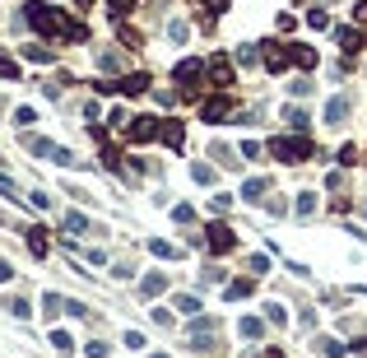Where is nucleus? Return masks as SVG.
Segmentation results:
<instances>
[{"mask_svg":"<svg viewBox=\"0 0 367 358\" xmlns=\"http://www.w3.org/2000/svg\"><path fill=\"white\" fill-rule=\"evenodd\" d=\"M349 349H353V354H367V335H363V340H353Z\"/></svg>","mask_w":367,"mask_h":358,"instance_id":"45","label":"nucleus"},{"mask_svg":"<svg viewBox=\"0 0 367 358\" xmlns=\"http://www.w3.org/2000/svg\"><path fill=\"white\" fill-rule=\"evenodd\" d=\"M246 335V340H260V335H265V326H260V316H242V326H237Z\"/></svg>","mask_w":367,"mask_h":358,"instance_id":"21","label":"nucleus"},{"mask_svg":"<svg viewBox=\"0 0 367 358\" xmlns=\"http://www.w3.org/2000/svg\"><path fill=\"white\" fill-rule=\"evenodd\" d=\"M46 247H51V242H46V228H42V223H37V228H28V251L37 256V261L46 256Z\"/></svg>","mask_w":367,"mask_h":358,"instance_id":"14","label":"nucleus"},{"mask_svg":"<svg viewBox=\"0 0 367 358\" xmlns=\"http://www.w3.org/2000/svg\"><path fill=\"white\" fill-rule=\"evenodd\" d=\"M205 233H210V237H205V242H210V251H232V247H237V233H232L228 223H210Z\"/></svg>","mask_w":367,"mask_h":358,"instance_id":"8","label":"nucleus"},{"mask_svg":"<svg viewBox=\"0 0 367 358\" xmlns=\"http://www.w3.org/2000/svg\"><path fill=\"white\" fill-rule=\"evenodd\" d=\"M158 126H163V117H130V140L135 144H144V140H158Z\"/></svg>","mask_w":367,"mask_h":358,"instance_id":"6","label":"nucleus"},{"mask_svg":"<svg viewBox=\"0 0 367 358\" xmlns=\"http://www.w3.org/2000/svg\"><path fill=\"white\" fill-rule=\"evenodd\" d=\"M0 191H5V196H15V182H10V177H0Z\"/></svg>","mask_w":367,"mask_h":358,"instance_id":"46","label":"nucleus"},{"mask_svg":"<svg viewBox=\"0 0 367 358\" xmlns=\"http://www.w3.org/2000/svg\"><path fill=\"white\" fill-rule=\"evenodd\" d=\"M172 75H177V84H182V94H186V98H196L205 65H200V61H177V70H172Z\"/></svg>","mask_w":367,"mask_h":358,"instance_id":"3","label":"nucleus"},{"mask_svg":"<svg viewBox=\"0 0 367 358\" xmlns=\"http://www.w3.org/2000/svg\"><path fill=\"white\" fill-rule=\"evenodd\" d=\"M42 312H46V316H56V312H65V298L46 293V298H42Z\"/></svg>","mask_w":367,"mask_h":358,"instance_id":"28","label":"nucleus"},{"mask_svg":"<svg viewBox=\"0 0 367 358\" xmlns=\"http://www.w3.org/2000/svg\"><path fill=\"white\" fill-rule=\"evenodd\" d=\"M246 293H251V280H237V284H228V293H223V298L237 302V298H246Z\"/></svg>","mask_w":367,"mask_h":358,"instance_id":"26","label":"nucleus"},{"mask_svg":"<svg viewBox=\"0 0 367 358\" xmlns=\"http://www.w3.org/2000/svg\"><path fill=\"white\" fill-rule=\"evenodd\" d=\"M28 149H33L37 158H51V163H75V154H70V149H61V144L42 140V135H28Z\"/></svg>","mask_w":367,"mask_h":358,"instance_id":"5","label":"nucleus"},{"mask_svg":"<svg viewBox=\"0 0 367 358\" xmlns=\"http://www.w3.org/2000/svg\"><path fill=\"white\" fill-rule=\"evenodd\" d=\"M316 349H321L325 358H344V354H349V349H344L339 340H316Z\"/></svg>","mask_w":367,"mask_h":358,"instance_id":"23","label":"nucleus"},{"mask_svg":"<svg viewBox=\"0 0 367 358\" xmlns=\"http://www.w3.org/2000/svg\"><path fill=\"white\" fill-rule=\"evenodd\" d=\"M158 140L168 144V149H182V144H186V121H172V117H163V126H158Z\"/></svg>","mask_w":367,"mask_h":358,"instance_id":"10","label":"nucleus"},{"mask_svg":"<svg viewBox=\"0 0 367 358\" xmlns=\"http://www.w3.org/2000/svg\"><path fill=\"white\" fill-rule=\"evenodd\" d=\"M214 158H219V163H223V168H242V158L232 154L228 144H223V149H214Z\"/></svg>","mask_w":367,"mask_h":358,"instance_id":"27","label":"nucleus"},{"mask_svg":"<svg viewBox=\"0 0 367 358\" xmlns=\"http://www.w3.org/2000/svg\"><path fill=\"white\" fill-rule=\"evenodd\" d=\"M168 37H172V42H186V37H191L186 19H172V24H168Z\"/></svg>","mask_w":367,"mask_h":358,"instance_id":"25","label":"nucleus"},{"mask_svg":"<svg viewBox=\"0 0 367 358\" xmlns=\"http://www.w3.org/2000/svg\"><path fill=\"white\" fill-rule=\"evenodd\" d=\"M270 321H275V326H284V321H289V312L279 307V302H270Z\"/></svg>","mask_w":367,"mask_h":358,"instance_id":"40","label":"nucleus"},{"mask_svg":"<svg viewBox=\"0 0 367 358\" xmlns=\"http://www.w3.org/2000/svg\"><path fill=\"white\" fill-rule=\"evenodd\" d=\"M10 280H15V265H10V261H0V284H10Z\"/></svg>","mask_w":367,"mask_h":358,"instance_id":"43","label":"nucleus"},{"mask_svg":"<svg viewBox=\"0 0 367 358\" xmlns=\"http://www.w3.org/2000/svg\"><path fill=\"white\" fill-rule=\"evenodd\" d=\"M172 219H177V223H196V210H191V205H177Z\"/></svg>","mask_w":367,"mask_h":358,"instance_id":"33","label":"nucleus"},{"mask_svg":"<svg viewBox=\"0 0 367 358\" xmlns=\"http://www.w3.org/2000/svg\"><path fill=\"white\" fill-rule=\"evenodd\" d=\"M307 24H311V28H330V15H325V10H311Z\"/></svg>","mask_w":367,"mask_h":358,"instance_id":"31","label":"nucleus"},{"mask_svg":"<svg viewBox=\"0 0 367 358\" xmlns=\"http://www.w3.org/2000/svg\"><path fill=\"white\" fill-rule=\"evenodd\" d=\"M5 307L15 312V316H28V312H33V307H28V302H24V298H10V302H5Z\"/></svg>","mask_w":367,"mask_h":358,"instance_id":"36","label":"nucleus"},{"mask_svg":"<svg viewBox=\"0 0 367 358\" xmlns=\"http://www.w3.org/2000/svg\"><path fill=\"white\" fill-rule=\"evenodd\" d=\"M24 19H28L37 33H46V37H79V42L89 37V33L79 28V24H70L61 10H51L46 0H28V5H24Z\"/></svg>","mask_w":367,"mask_h":358,"instance_id":"1","label":"nucleus"},{"mask_svg":"<svg viewBox=\"0 0 367 358\" xmlns=\"http://www.w3.org/2000/svg\"><path fill=\"white\" fill-rule=\"evenodd\" d=\"M130 10H135V0H108V15L112 19H126Z\"/></svg>","mask_w":367,"mask_h":358,"instance_id":"24","label":"nucleus"},{"mask_svg":"<svg viewBox=\"0 0 367 358\" xmlns=\"http://www.w3.org/2000/svg\"><path fill=\"white\" fill-rule=\"evenodd\" d=\"M163 289H168V280H163V275H149V280L139 284V293H144V298H158Z\"/></svg>","mask_w":367,"mask_h":358,"instance_id":"20","label":"nucleus"},{"mask_svg":"<svg viewBox=\"0 0 367 358\" xmlns=\"http://www.w3.org/2000/svg\"><path fill=\"white\" fill-rule=\"evenodd\" d=\"M24 56H28V61H37V65H46V61H51V51H46V47H37V42H33V47H24Z\"/></svg>","mask_w":367,"mask_h":358,"instance_id":"29","label":"nucleus"},{"mask_svg":"<svg viewBox=\"0 0 367 358\" xmlns=\"http://www.w3.org/2000/svg\"><path fill=\"white\" fill-rule=\"evenodd\" d=\"M339 163H344V168H349V163H358V149H353V144H344V149H339Z\"/></svg>","mask_w":367,"mask_h":358,"instance_id":"38","label":"nucleus"},{"mask_svg":"<svg viewBox=\"0 0 367 358\" xmlns=\"http://www.w3.org/2000/svg\"><path fill=\"white\" fill-rule=\"evenodd\" d=\"M228 112H232V98L228 94H214V98H205V103H200V117H205V121H223Z\"/></svg>","mask_w":367,"mask_h":358,"instance_id":"9","label":"nucleus"},{"mask_svg":"<svg viewBox=\"0 0 367 358\" xmlns=\"http://www.w3.org/2000/svg\"><path fill=\"white\" fill-rule=\"evenodd\" d=\"M335 42L344 47V56H358V51H363V33L358 28H335Z\"/></svg>","mask_w":367,"mask_h":358,"instance_id":"11","label":"nucleus"},{"mask_svg":"<svg viewBox=\"0 0 367 358\" xmlns=\"http://www.w3.org/2000/svg\"><path fill=\"white\" fill-rule=\"evenodd\" d=\"M270 154H275L279 163H307V158H311V140H307V135H298V140H293V135H275V140H270Z\"/></svg>","mask_w":367,"mask_h":358,"instance_id":"2","label":"nucleus"},{"mask_svg":"<svg viewBox=\"0 0 367 358\" xmlns=\"http://www.w3.org/2000/svg\"><path fill=\"white\" fill-rule=\"evenodd\" d=\"M191 177H196V182H214V168H210V163H196Z\"/></svg>","mask_w":367,"mask_h":358,"instance_id":"32","label":"nucleus"},{"mask_svg":"<svg viewBox=\"0 0 367 358\" xmlns=\"http://www.w3.org/2000/svg\"><path fill=\"white\" fill-rule=\"evenodd\" d=\"M149 84H153L149 75H126L121 84H117V94H126V98H135V94H149Z\"/></svg>","mask_w":367,"mask_h":358,"instance_id":"12","label":"nucleus"},{"mask_svg":"<svg viewBox=\"0 0 367 358\" xmlns=\"http://www.w3.org/2000/svg\"><path fill=\"white\" fill-rule=\"evenodd\" d=\"M51 344H56V349H61V354H70V349H75V340H70V335H65V330H51Z\"/></svg>","mask_w":367,"mask_h":358,"instance_id":"30","label":"nucleus"},{"mask_svg":"<svg viewBox=\"0 0 367 358\" xmlns=\"http://www.w3.org/2000/svg\"><path fill=\"white\" fill-rule=\"evenodd\" d=\"M172 307L182 312V316H200V307H205V302H200L196 293H177V298H172Z\"/></svg>","mask_w":367,"mask_h":358,"instance_id":"13","label":"nucleus"},{"mask_svg":"<svg viewBox=\"0 0 367 358\" xmlns=\"http://www.w3.org/2000/svg\"><path fill=\"white\" fill-rule=\"evenodd\" d=\"M205 75H210V84L228 89V84H232V61L223 56V51H219V56H210V61H205Z\"/></svg>","mask_w":367,"mask_h":358,"instance_id":"7","label":"nucleus"},{"mask_svg":"<svg viewBox=\"0 0 367 358\" xmlns=\"http://www.w3.org/2000/svg\"><path fill=\"white\" fill-rule=\"evenodd\" d=\"M75 5H93V0H75Z\"/></svg>","mask_w":367,"mask_h":358,"instance_id":"47","label":"nucleus"},{"mask_svg":"<svg viewBox=\"0 0 367 358\" xmlns=\"http://www.w3.org/2000/svg\"><path fill=\"white\" fill-rule=\"evenodd\" d=\"M103 168L117 172V168H121V154H117V149H103Z\"/></svg>","mask_w":367,"mask_h":358,"instance_id":"34","label":"nucleus"},{"mask_svg":"<svg viewBox=\"0 0 367 358\" xmlns=\"http://www.w3.org/2000/svg\"><path fill=\"white\" fill-rule=\"evenodd\" d=\"M149 251H153V256H163V261H177V256H182V251L172 247V242H163V237H153V242H149Z\"/></svg>","mask_w":367,"mask_h":358,"instance_id":"19","label":"nucleus"},{"mask_svg":"<svg viewBox=\"0 0 367 358\" xmlns=\"http://www.w3.org/2000/svg\"><path fill=\"white\" fill-rule=\"evenodd\" d=\"M353 19H358V24H367V0H358V5H353Z\"/></svg>","mask_w":367,"mask_h":358,"instance_id":"44","label":"nucleus"},{"mask_svg":"<svg viewBox=\"0 0 367 358\" xmlns=\"http://www.w3.org/2000/svg\"><path fill=\"white\" fill-rule=\"evenodd\" d=\"M65 233H70V237L89 233V219H84V214H75V210H70V214H65Z\"/></svg>","mask_w":367,"mask_h":358,"instance_id":"18","label":"nucleus"},{"mask_svg":"<svg viewBox=\"0 0 367 358\" xmlns=\"http://www.w3.org/2000/svg\"><path fill=\"white\" fill-rule=\"evenodd\" d=\"M316 210V196H298V214H311Z\"/></svg>","mask_w":367,"mask_h":358,"instance_id":"39","label":"nucleus"},{"mask_svg":"<svg viewBox=\"0 0 367 358\" xmlns=\"http://www.w3.org/2000/svg\"><path fill=\"white\" fill-rule=\"evenodd\" d=\"M265 191H270V187H265L260 177H251V182H246V187H242V196H246V201H251V205H260V201H265Z\"/></svg>","mask_w":367,"mask_h":358,"instance_id":"17","label":"nucleus"},{"mask_svg":"<svg viewBox=\"0 0 367 358\" xmlns=\"http://www.w3.org/2000/svg\"><path fill=\"white\" fill-rule=\"evenodd\" d=\"M84 354H89V358H108V344L93 340V344H84Z\"/></svg>","mask_w":367,"mask_h":358,"instance_id":"41","label":"nucleus"},{"mask_svg":"<svg viewBox=\"0 0 367 358\" xmlns=\"http://www.w3.org/2000/svg\"><path fill=\"white\" fill-rule=\"evenodd\" d=\"M0 75H5V79H19V65L10 61V56H0Z\"/></svg>","mask_w":367,"mask_h":358,"instance_id":"35","label":"nucleus"},{"mask_svg":"<svg viewBox=\"0 0 367 358\" xmlns=\"http://www.w3.org/2000/svg\"><path fill=\"white\" fill-rule=\"evenodd\" d=\"M15 121H19V126H33V121H37V112H33V108H19Z\"/></svg>","mask_w":367,"mask_h":358,"instance_id":"37","label":"nucleus"},{"mask_svg":"<svg viewBox=\"0 0 367 358\" xmlns=\"http://www.w3.org/2000/svg\"><path fill=\"white\" fill-rule=\"evenodd\" d=\"M284 121H289L298 135H307V112L302 108H289V112H284Z\"/></svg>","mask_w":367,"mask_h":358,"instance_id":"22","label":"nucleus"},{"mask_svg":"<svg viewBox=\"0 0 367 358\" xmlns=\"http://www.w3.org/2000/svg\"><path fill=\"white\" fill-rule=\"evenodd\" d=\"M293 61L302 65V70H311V65H316V47H307V42H298V47H293Z\"/></svg>","mask_w":367,"mask_h":358,"instance_id":"16","label":"nucleus"},{"mask_svg":"<svg viewBox=\"0 0 367 358\" xmlns=\"http://www.w3.org/2000/svg\"><path fill=\"white\" fill-rule=\"evenodd\" d=\"M293 65V47H284V42H265V70L270 75H284Z\"/></svg>","mask_w":367,"mask_h":358,"instance_id":"4","label":"nucleus"},{"mask_svg":"<svg viewBox=\"0 0 367 358\" xmlns=\"http://www.w3.org/2000/svg\"><path fill=\"white\" fill-rule=\"evenodd\" d=\"M121 42H126V47H139V42H144V37H139L135 28H121Z\"/></svg>","mask_w":367,"mask_h":358,"instance_id":"42","label":"nucleus"},{"mask_svg":"<svg viewBox=\"0 0 367 358\" xmlns=\"http://www.w3.org/2000/svg\"><path fill=\"white\" fill-rule=\"evenodd\" d=\"M153 358H168V354H153Z\"/></svg>","mask_w":367,"mask_h":358,"instance_id":"48","label":"nucleus"},{"mask_svg":"<svg viewBox=\"0 0 367 358\" xmlns=\"http://www.w3.org/2000/svg\"><path fill=\"white\" fill-rule=\"evenodd\" d=\"M363 214H367V205H363Z\"/></svg>","mask_w":367,"mask_h":358,"instance_id":"49","label":"nucleus"},{"mask_svg":"<svg viewBox=\"0 0 367 358\" xmlns=\"http://www.w3.org/2000/svg\"><path fill=\"white\" fill-rule=\"evenodd\" d=\"M344 117H349V103H344V98H330V103H325V121L335 126V121H344Z\"/></svg>","mask_w":367,"mask_h":358,"instance_id":"15","label":"nucleus"}]
</instances>
